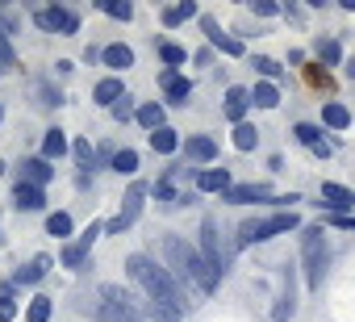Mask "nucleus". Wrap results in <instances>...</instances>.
I'll list each match as a JSON object with an SVG mask.
<instances>
[{"label": "nucleus", "instance_id": "obj_28", "mask_svg": "<svg viewBox=\"0 0 355 322\" xmlns=\"http://www.w3.org/2000/svg\"><path fill=\"white\" fill-rule=\"evenodd\" d=\"M193 13H197L193 0H184V5H171V9H163V26H180V22H189Z\"/></svg>", "mask_w": 355, "mask_h": 322}, {"label": "nucleus", "instance_id": "obj_16", "mask_svg": "<svg viewBox=\"0 0 355 322\" xmlns=\"http://www.w3.org/2000/svg\"><path fill=\"white\" fill-rule=\"evenodd\" d=\"M247 105H251V92L234 84V88L226 92V117H230L234 126H243V113H247Z\"/></svg>", "mask_w": 355, "mask_h": 322}, {"label": "nucleus", "instance_id": "obj_37", "mask_svg": "<svg viewBox=\"0 0 355 322\" xmlns=\"http://www.w3.org/2000/svg\"><path fill=\"white\" fill-rule=\"evenodd\" d=\"M255 71H259V76H268V80H280V71H284V67H280L276 59H268V55H255Z\"/></svg>", "mask_w": 355, "mask_h": 322}, {"label": "nucleus", "instance_id": "obj_38", "mask_svg": "<svg viewBox=\"0 0 355 322\" xmlns=\"http://www.w3.org/2000/svg\"><path fill=\"white\" fill-rule=\"evenodd\" d=\"M17 318V301L9 293H0V322H13Z\"/></svg>", "mask_w": 355, "mask_h": 322}, {"label": "nucleus", "instance_id": "obj_42", "mask_svg": "<svg viewBox=\"0 0 355 322\" xmlns=\"http://www.w3.org/2000/svg\"><path fill=\"white\" fill-rule=\"evenodd\" d=\"M13 67V51H0V76H5Z\"/></svg>", "mask_w": 355, "mask_h": 322}, {"label": "nucleus", "instance_id": "obj_7", "mask_svg": "<svg viewBox=\"0 0 355 322\" xmlns=\"http://www.w3.org/2000/svg\"><path fill=\"white\" fill-rule=\"evenodd\" d=\"M34 22H38L46 34H76V30H80V13H76V9H63V5H55V9H38Z\"/></svg>", "mask_w": 355, "mask_h": 322}, {"label": "nucleus", "instance_id": "obj_27", "mask_svg": "<svg viewBox=\"0 0 355 322\" xmlns=\"http://www.w3.org/2000/svg\"><path fill=\"white\" fill-rule=\"evenodd\" d=\"M150 146H155L159 155H171L175 146H180V138H175V130H167V126H163V130H155V134H150Z\"/></svg>", "mask_w": 355, "mask_h": 322}, {"label": "nucleus", "instance_id": "obj_40", "mask_svg": "<svg viewBox=\"0 0 355 322\" xmlns=\"http://www.w3.org/2000/svg\"><path fill=\"white\" fill-rule=\"evenodd\" d=\"M134 113H138V109L130 105V96H121V101L113 105V117H117V121H125V117H134Z\"/></svg>", "mask_w": 355, "mask_h": 322}, {"label": "nucleus", "instance_id": "obj_2", "mask_svg": "<svg viewBox=\"0 0 355 322\" xmlns=\"http://www.w3.org/2000/svg\"><path fill=\"white\" fill-rule=\"evenodd\" d=\"M163 255H167V268L180 276V280H193L201 293H214L218 289V272L205 264V255L197 247H189L184 239H175V235H163Z\"/></svg>", "mask_w": 355, "mask_h": 322}, {"label": "nucleus", "instance_id": "obj_41", "mask_svg": "<svg viewBox=\"0 0 355 322\" xmlns=\"http://www.w3.org/2000/svg\"><path fill=\"white\" fill-rule=\"evenodd\" d=\"M255 13H259V17H272V13H280V9L272 5V0H255Z\"/></svg>", "mask_w": 355, "mask_h": 322}, {"label": "nucleus", "instance_id": "obj_17", "mask_svg": "<svg viewBox=\"0 0 355 322\" xmlns=\"http://www.w3.org/2000/svg\"><path fill=\"white\" fill-rule=\"evenodd\" d=\"M197 189H201V193H226V189H230V172H226V168H205V172L197 176Z\"/></svg>", "mask_w": 355, "mask_h": 322}, {"label": "nucleus", "instance_id": "obj_31", "mask_svg": "<svg viewBox=\"0 0 355 322\" xmlns=\"http://www.w3.org/2000/svg\"><path fill=\"white\" fill-rule=\"evenodd\" d=\"M46 235L67 239V235H71V214H51V218H46Z\"/></svg>", "mask_w": 355, "mask_h": 322}, {"label": "nucleus", "instance_id": "obj_9", "mask_svg": "<svg viewBox=\"0 0 355 322\" xmlns=\"http://www.w3.org/2000/svg\"><path fill=\"white\" fill-rule=\"evenodd\" d=\"M322 210H326L330 218H343V210H355V193L326 180V185H322Z\"/></svg>", "mask_w": 355, "mask_h": 322}, {"label": "nucleus", "instance_id": "obj_18", "mask_svg": "<svg viewBox=\"0 0 355 322\" xmlns=\"http://www.w3.org/2000/svg\"><path fill=\"white\" fill-rule=\"evenodd\" d=\"M121 96H125V84H121V80H113V76H109V80H101V84L92 88V101H101V105H109V109H113Z\"/></svg>", "mask_w": 355, "mask_h": 322}, {"label": "nucleus", "instance_id": "obj_20", "mask_svg": "<svg viewBox=\"0 0 355 322\" xmlns=\"http://www.w3.org/2000/svg\"><path fill=\"white\" fill-rule=\"evenodd\" d=\"M101 322H142L134 305H117V301H101Z\"/></svg>", "mask_w": 355, "mask_h": 322}, {"label": "nucleus", "instance_id": "obj_29", "mask_svg": "<svg viewBox=\"0 0 355 322\" xmlns=\"http://www.w3.org/2000/svg\"><path fill=\"white\" fill-rule=\"evenodd\" d=\"M293 314H297V297H293V285H288V289H284V297L276 301V310H272V318H276V322H288Z\"/></svg>", "mask_w": 355, "mask_h": 322}, {"label": "nucleus", "instance_id": "obj_5", "mask_svg": "<svg viewBox=\"0 0 355 322\" xmlns=\"http://www.w3.org/2000/svg\"><path fill=\"white\" fill-rule=\"evenodd\" d=\"M146 193H150V185H142V180H134L130 185V193H125V205H121V214L105 226L109 235H121V230H130L134 222H138V214H142V201H146Z\"/></svg>", "mask_w": 355, "mask_h": 322}, {"label": "nucleus", "instance_id": "obj_30", "mask_svg": "<svg viewBox=\"0 0 355 322\" xmlns=\"http://www.w3.org/2000/svg\"><path fill=\"white\" fill-rule=\"evenodd\" d=\"M255 142H259V130H255V126H247V121L234 126V146H239V151H251Z\"/></svg>", "mask_w": 355, "mask_h": 322}, {"label": "nucleus", "instance_id": "obj_21", "mask_svg": "<svg viewBox=\"0 0 355 322\" xmlns=\"http://www.w3.org/2000/svg\"><path fill=\"white\" fill-rule=\"evenodd\" d=\"M59 155H67V134H63V130H46V138H42V159L51 164V159H59Z\"/></svg>", "mask_w": 355, "mask_h": 322}, {"label": "nucleus", "instance_id": "obj_11", "mask_svg": "<svg viewBox=\"0 0 355 322\" xmlns=\"http://www.w3.org/2000/svg\"><path fill=\"white\" fill-rule=\"evenodd\" d=\"M159 84H163L167 101H175V105H189V96H193V80H184V76H175V71L167 67V71H159Z\"/></svg>", "mask_w": 355, "mask_h": 322}, {"label": "nucleus", "instance_id": "obj_36", "mask_svg": "<svg viewBox=\"0 0 355 322\" xmlns=\"http://www.w3.org/2000/svg\"><path fill=\"white\" fill-rule=\"evenodd\" d=\"M318 59H322V63H330V67H334V63H338V59H343V51H338V42H334V38H326V42H318Z\"/></svg>", "mask_w": 355, "mask_h": 322}, {"label": "nucleus", "instance_id": "obj_26", "mask_svg": "<svg viewBox=\"0 0 355 322\" xmlns=\"http://www.w3.org/2000/svg\"><path fill=\"white\" fill-rule=\"evenodd\" d=\"M134 117H138L150 134H155V130H163V105H155V101H150V105H138V113H134Z\"/></svg>", "mask_w": 355, "mask_h": 322}, {"label": "nucleus", "instance_id": "obj_43", "mask_svg": "<svg viewBox=\"0 0 355 322\" xmlns=\"http://www.w3.org/2000/svg\"><path fill=\"white\" fill-rule=\"evenodd\" d=\"M0 51H9V42H5V26H0Z\"/></svg>", "mask_w": 355, "mask_h": 322}, {"label": "nucleus", "instance_id": "obj_39", "mask_svg": "<svg viewBox=\"0 0 355 322\" xmlns=\"http://www.w3.org/2000/svg\"><path fill=\"white\" fill-rule=\"evenodd\" d=\"M71 155H76V159H80V164L88 168V164H92V146H88V138H80V142H71Z\"/></svg>", "mask_w": 355, "mask_h": 322}, {"label": "nucleus", "instance_id": "obj_23", "mask_svg": "<svg viewBox=\"0 0 355 322\" xmlns=\"http://www.w3.org/2000/svg\"><path fill=\"white\" fill-rule=\"evenodd\" d=\"M251 105L255 109H276L280 105V88L276 84H255L251 88Z\"/></svg>", "mask_w": 355, "mask_h": 322}, {"label": "nucleus", "instance_id": "obj_32", "mask_svg": "<svg viewBox=\"0 0 355 322\" xmlns=\"http://www.w3.org/2000/svg\"><path fill=\"white\" fill-rule=\"evenodd\" d=\"M26 322H51V297H34L26 310Z\"/></svg>", "mask_w": 355, "mask_h": 322}, {"label": "nucleus", "instance_id": "obj_4", "mask_svg": "<svg viewBox=\"0 0 355 322\" xmlns=\"http://www.w3.org/2000/svg\"><path fill=\"white\" fill-rule=\"evenodd\" d=\"M301 264H305V285L322 289V272H326V239L322 226H305L301 235Z\"/></svg>", "mask_w": 355, "mask_h": 322}, {"label": "nucleus", "instance_id": "obj_8", "mask_svg": "<svg viewBox=\"0 0 355 322\" xmlns=\"http://www.w3.org/2000/svg\"><path fill=\"white\" fill-rule=\"evenodd\" d=\"M96 239H101V226H88L76 243H67V247H63L59 264H63V268H80V264L88 260V251H92V243H96Z\"/></svg>", "mask_w": 355, "mask_h": 322}, {"label": "nucleus", "instance_id": "obj_12", "mask_svg": "<svg viewBox=\"0 0 355 322\" xmlns=\"http://www.w3.org/2000/svg\"><path fill=\"white\" fill-rule=\"evenodd\" d=\"M51 176H55V168L46 164L42 155H38V159H21V185H38V189H42Z\"/></svg>", "mask_w": 355, "mask_h": 322}, {"label": "nucleus", "instance_id": "obj_13", "mask_svg": "<svg viewBox=\"0 0 355 322\" xmlns=\"http://www.w3.org/2000/svg\"><path fill=\"white\" fill-rule=\"evenodd\" d=\"M184 155L193 159V164H209V159H218V142L205 138V134H193V138L184 142Z\"/></svg>", "mask_w": 355, "mask_h": 322}, {"label": "nucleus", "instance_id": "obj_44", "mask_svg": "<svg viewBox=\"0 0 355 322\" xmlns=\"http://www.w3.org/2000/svg\"><path fill=\"white\" fill-rule=\"evenodd\" d=\"M347 76H351V80H355V59H351V63H347Z\"/></svg>", "mask_w": 355, "mask_h": 322}, {"label": "nucleus", "instance_id": "obj_19", "mask_svg": "<svg viewBox=\"0 0 355 322\" xmlns=\"http://www.w3.org/2000/svg\"><path fill=\"white\" fill-rule=\"evenodd\" d=\"M13 201H17V210H42V205H46L42 189H38V185H21V180H17V189H13Z\"/></svg>", "mask_w": 355, "mask_h": 322}, {"label": "nucleus", "instance_id": "obj_25", "mask_svg": "<svg viewBox=\"0 0 355 322\" xmlns=\"http://www.w3.org/2000/svg\"><path fill=\"white\" fill-rule=\"evenodd\" d=\"M46 268H51V255H38L30 268H17V285H38L46 276Z\"/></svg>", "mask_w": 355, "mask_h": 322}, {"label": "nucleus", "instance_id": "obj_3", "mask_svg": "<svg viewBox=\"0 0 355 322\" xmlns=\"http://www.w3.org/2000/svg\"><path fill=\"white\" fill-rule=\"evenodd\" d=\"M297 226H301V218H297L293 210H284V214H272V218H251V222H243V226H239V247L268 243V239H276V235H288V230H297Z\"/></svg>", "mask_w": 355, "mask_h": 322}, {"label": "nucleus", "instance_id": "obj_10", "mask_svg": "<svg viewBox=\"0 0 355 322\" xmlns=\"http://www.w3.org/2000/svg\"><path fill=\"white\" fill-rule=\"evenodd\" d=\"M230 205H251V201H276V193H272V185H230L226 193H222Z\"/></svg>", "mask_w": 355, "mask_h": 322}, {"label": "nucleus", "instance_id": "obj_6", "mask_svg": "<svg viewBox=\"0 0 355 322\" xmlns=\"http://www.w3.org/2000/svg\"><path fill=\"white\" fill-rule=\"evenodd\" d=\"M201 247H205V264L222 276V272L230 268V251L222 247V235H218V222H214V218L201 222Z\"/></svg>", "mask_w": 355, "mask_h": 322}, {"label": "nucleus", "instance_id": "obj_34", "mask_svg": "<svg viewBox=\"0 0 355 322\" xmlns=\"http://www.w3.org/2000/svg\"><path fill=\"white\" fill-rule=\"evenodd\" d=\"M159 55H163V63H167V67H180V63L189 59V51H184V46H175V42H163V46H159Z\"/></svg>", "mask_w": 355, "mask_h": 322}, {"label": "nucleus", "instance_id": "obj_22", "mask_svg": "<svg viewBox=\"0 0 355 322\" xmlns=\"http://www.w3.org/2000/svg\"><path fill=\"white\" fill-rule=\"evenodd\" d=\"M101 59H105L109 67H117V71L134 67V51H130V46H121V42H117V46H105V51H101Z\"/></svg>", "mask_w": 355, "mask_h": 322}, {"label": "nucleus", "instance_id": "obj_33", "mask_svg": "<svg viewBox=\"0 0 355 322\" xmlns=\"http://www.w3.org/2000/svg\"><path fill=\"white\" fill-rule=\"evenodd\" d=\"M134 168H138V151H117V155H113V172L130 176Z\"/></svg>", "mask_w": 355, "mask_h": 322}, {"label": "nucleus", "instance_id": "obj_35", "mask_svg": "<svg viewBox=\"0 0 355 322\" xmlns=\"http://www.w3.org/2000/svg\"><path fill=\"white\" fill-rule=\"evenodd\" d=\"M109 17H117V22H130L134 17V5H125V0H105V5H101Z\"/></svg>", "mask_w": 355, "mask_h": 322}, {"label": "nucleus", "instance_id": "obj_24", "mask_svg": "<svg viewBox=\"0 0 355 322\" xmlns=\"http://www.w3.org/2000/svg\"><path fill=\"white\" fill-rule=\"evenodd\" d=\"M322 121H326L330 130H347V126H351V113H347V105H338V101H330V105L322 109Z\"/></svg>", "mask_w": 355, "mask_h": 322}, {"label": "nucleus", "instance_id": "obj_15", "mask_svg": "<svg viewBox=\"0 0 355 322\" xmlns=\"http://www.w3.org/2000/svg\"><path fill=\"white\" fill-rule=\"evenodd\" d=\"M293 134H297V142H301V146H309L313 155H322V159L330 155V142L322 138V130H318V126H309V121H301V126H297Z\"/></svg>", "mask_w": 355, "mask_h": 322}, {"label": "nucleus", "instance_id": "obj_14", "mask_svg": "<svg viewBox=\"0 0 355 322\" xmlns=\"http://www.w3.org/2000/svg\"><path fill=\"white\" fill-rule=\"evenodd\" d=\"M205 34H209V42H214L222 55H230V59H239V55H243V42H239V38H230V34H222L214 17H205Z\"/></svg>", "mask_w": 355, "mask_h": 322}, {"label": "nucleus", "instance_id": "obj_1", "mask_svg": "<svg viewBox=\"0 0 355 322\" xmlns=\"http://www.w3.org/2000/svg\"><path fill=\"white\" fill-rule=\"evenodd\" d=\"M125 272H130L134 285H142L146 301H159V305H171V310H184V293H180V285H175V276H171L167 268H159L150 255L134 251V255L125 260Z\"/></svg>", "mask_w": 355, "mask_h": 322}]
</instances>
